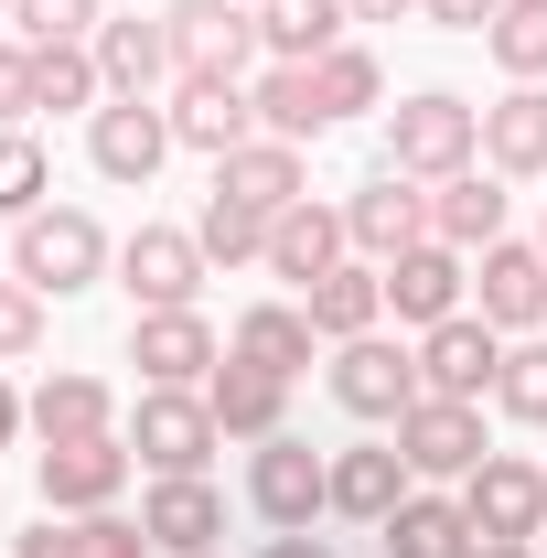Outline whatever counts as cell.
<instances>
[{
    "label": "cell",
    "instance_id": "cell-30",
    "mask_svg": "<svg viewBox=\"0 0 547 558\" xmlns=\"http://www.w3.org/2000/svg\"><path fill=\"white\" fill-rule=\"evenodd\" d=\"M22 409H33V429H44V451H54V440H97V429H108V387L65 365V376H44V387H33Z\"/></svg>",
    "mask_w": 547,
    "mask_h": 558
},
{
    "label": "cell",
    "instance_id": "cell-22",
    "mask_svg": "<svg viewBox=\"0 0 547 558\" xmlns=\"http://www.w3.org/2000/svg\"><path fill=\"white\" fill-rule=\"evenodd\" d=\"M343 247H354V236H343V215H333V205H312V194H301V205L269 226V269L290 279V290L333 279V269H343Z\"/></svg>",
    "mask_w": 547,
    "mask_h": 558
},
{
    "label": "cell",
    "instance_id": "cell-45",
    "mask_svg": "<svg viewBox=\"0 0 547 558\" xmlns=\"http://www.w3.org/2000/svg\"><path fill=\"white\" fill-rule=\"evenodd\" d=\"M354 22H398V11H418V0H343Z\"/></svg>",
    "mask_w": 547,
    "mask_h": 558
},
{
    "label": "cell",
    "instance_id": "cell-24",
    "mask_svg": "<svg viewBox=\"0 0 547 558\" xmlns=\"http://www.w3.org/2000/svg\"><path fill=\"white\" fill-rule=\"evenodd\" d=\"M483 161H494L505 183L547 172V86H505V97L483 108Z\"/></svg>",
    "mask_w": 547,
    "mask_h": 558
},
{
    "label": "cell",
    "instance_id": "cell-32",
    "mask_svg": "<svg viewBox=\"0 0 547 558\" xmlns=\"http://www.w3.org/2000/svg\"><path fill=\"white\" fill-rule=\"evenodd\" d=\"M33 108H108V75H97V44H33Z\"/></svg>",
    "mask_w": 547,
    "mask_h": 558
},
{
    "label": "cell",
    "instance_id": "cell-34",
    "mask_svg": "<svg viewBox=\"0 0 547 558\" xmlns=\"http://www.w3.org/2000/svg\"><path fill=\"white\" fill-rule=\"evenodd\" d=\"M269 226H279V215L236 205V194H205V226H194V236H205V258L236 269V258H269Z\"/></svg>",
    "mask_w": 547,
    "mask_h": 558
},
{
    "label": "cell",
    "instance_id": "cell-1",
    "mask_svg": "<svg viewBox=\"0 0 547 558\" xmlns=\"http://www.w3.org/2000/svg\"><path fill=\"white\" fill-rule=\"evenodd\" d=\"M473 150H483V108H462L451 86H418L409 108L387 119V172H409V183L473 172Z\"/></svg>",
    "mask_w": 547,
    "mask_h": 558
},
{
    "label": "cell",
    "instance_id": "cell-36",
    "mask_svg": "<svg viewBox=\"0 0 547 558\" xmlns=\"http://www.w3.org/2000/svg\"><path fill=\"white\" fill-rule=\"evenodd\" d=\"M312 86H323V108H333V119H354V108H376V86H387V75H376L365 44H333V54L312 65Z\"/></svg>",
    "mask_w": 547,
    "mask_h": 558
},
{
    "label": "cell",
    "instance_id": "cell-33",
    "mask_svg": "<svg viewBox=\"0 0 547 558\" xmlns=\"http://www.w3.org/2000/svg\"><path fill=\"white\" fill-rule=\"evenodd\" d=\"M483 44H494V65L515 75V86H537L547 75V0H505V11L483 22Z\"/></svg>",
    "mask_w": 547,
    "mask_h": 558
},
{
    "label": "cell",
    "instance_id": "cell-41",
    "mask_svg": "<svg viewBox=\"0 0 547 558\" xmlns=\"http://www.w3.org/2000/svg\"><path fill=\"white\" fill-rule=\"evenodd\" d=\"M33 119V44H0V130Z\"/></svg>",
    "mask_w": 547,
    "mask_h": 558
},
{
    "label": "cell",
    "instance_id": "cell-6",
    "mask_svg": "<svg viewBox=\"0 0 547 558\" xmlns=\"http://www.w3.org/2000/svg\"><path fill=\"white\" fill-rule=\"evenodd\" d=\"M119 290H130L139 312H194V290H205V236L139 226L130 247H119Z\"/></svg>",
    "mask_w": 547,
    "mask_h": 558
},
{
    "label": "cell",
    "instance_id": "cell-15",
    "mask_svg": "<svg viewBox=\"0 0 547 558\" xmlns=\"http://www.w3.org/2000/svg\"><path fill=\"white\" fill-rule=\"evenodd\" d=\"M343 236H354V247H365V258L387 269V258H409L418 236H429V194H418L409 172H376V183H365V194L343 205Z\"/></svg>",
    "mask_w": 547,
    "mask_h": 558
},
{
    "label": "cell",
    "instance_id": "cell-48",
    "mask_svg": "<svg viewBox=\"0 0 547 558\" xmlns=\"http://www.w3.org/2000/svg\"><path fill=\"white\" fill-rule=\"evenodd\" d=\"M247 11H269V0H247Z\"/></svg>",
    "mask_w": 547,
    "mask_h": 558
},
{
    "label": "cell",
    "instance_id": "cell-17",
    "mask_svg": "<svg viewBox=\"0 0 547 558\" xmlns=\"http://www.w3.org/2000/svg\"><path fill=\"white\" fill-rule=\"evenodd\" d=\"M398 505H409V451H398V440H354V451H333V515L387 526Z\"/></svg>",
    "mask_w": 547,
    "mask_h": 558
},
{
    "label": "cell",
    "instance_id": "cell-40",
    "mask_svg": "<svg viewBox=\"0 0 547 558\" xmlns=\"http://www.w3.org/2000/svg\"><path fill=\"white\" fill-rule=\"evenodd\" d=\"M75 537H86V558H150V526H130V515H75Z\"/></svg>",
    "mask_w": 547,
    "mask_h": 558
},
{
    "label": "cell",
    "instance_id": "cell-44",
    "mask_svg": "<svg viewBox=\"0 0 547 558\" xmlns=\"http://www.w3.org/2000/svg\"><path fill=\"white\" fill-rule=\"evenodd\" d=\"M258 558H333V548H323V537L301 526V537H269V548H258Z\"/></svg>",
    "mask_w": 547,
    "mask_h": 558
},
{
    "label": "cell",
    "instance_id": "cell-13",
    "mask_svg": "<svg viewBox=\"0 0 547 558\" xmlns=\"http://www.w3.org/2000/svg\"><path fill=\"white\" fill-rule=\"evenodd\" d=\"M398 451H409V473H429V484H462L483 462V409L473 398H418L398 418Z\"/></svg>",
    "mask_w": 547,
    "mask_h": 558
},
{
    "label": "cell",
    "instance_id": "cell-25",
    "mask_svg": "<svg viewBox=\"0 0 547 558\" xmlns=\"http://www.w3.org/2000/svg\"><path fill=\"white\" fill-rule=\"evenodd\" d=\"M301 312H312V333H323V344H354V333H376V312H387V269L343 258L333 279H312V290H301Z\"/></svg>",
    "mask_w": 547,
    "mask_h": 558
},
{
    "label": "cell",
    "instance_id": "cell-42",
    "mask_svg": "<svg viewBox=\"0 0 547 558\" xmlns=\"http://www.w3.org/2000/svg\"><path fill=\"white\" fill-rule=\"evenodd\" d=\"M11 558H86V537H75V526H54V515H44L33 537H11Z\"/></svg>",
    "mask_w": 547,
    "mask_h": 558
},
{
    "label": "cell",
    "instance_id": "cell-50",
    "mask_svg": "<svg viewBox=\"0 0 547 558\" xmlns=\"http://www.w3.org/2000/svg\"><path fill=\"white\" fill-rule=\"evenodd\" d=\"M537 247H547V236H537Z\"/></svg>",
    "mask_w": 547,
    "mask_h": 558
},
{
    "label": "cell",
    "instance_id": "cell-21",
    "mask_svg": "<svg viewBox=\"0 0 547 558\" xmlns=\"http://www.w3.org/2000/svg\"><path fill=\"white\" fill-rule=\"evenodd\" d=\"M376 537H387V558H473V548H483V526H473V505H462V494H409Z\"/></svg>",
    "mask_w": 547,
    "mask_h": 558
},
{
    "label": "cell",
    "instance_id": "cell-27",
    "mask_svg": "<svg viewBox=\"0 0 547 558\" xmlns=\"http://www.w3.org/2000/svg\"><path fill=\"white\" fill-rule=\"evenodd\" d=\"M97 75L108 97H150L172 75V22H97Z\"/></svg>",
    "mask_w": 547,
    "mask_h": 558
},
{
    "label": "cell",
    "instance_id": "cell-49",
    "mask_svg": "<svg viewBox=\"0 0 547 558\" xmlns=\"http://www.w3.org/2000/svg\"><path fill=\"white\" fill-rule=\"evenodd\" d=\"M0 22H11V0H0Z\"/></svg>",
    "mask_w": 547,
    "mask_h": 558
},
{
    "label": "cell",
    "instance_id": "cell-16",
    "mask_svg": "<svg viewBox=\"0 0 547 558\" xmlns=\"http://www.w3.org/2000/svg\"><path fill=\"white\" fill-rule=\"evenodd\" d=\"M172 140L226 161V150H247V140H258V97H247L236 75H183V97H172Z\"/></svg>",
    "mask_w": 547,
    "mask_h": 558
},
{
    "label": "cell",
    "instance_id": "cell-46",
    "mask_svg": "<svg viewBox=\"0 0 547 558\" xmlns=\"http://www.w3.org/2000/svg\"><path fill=\"white\" fill-rule=\"evenodd\" d=\"M22 418H33V409H22V398H11V376H0V451H11V429H22Z\"/></svg>",
    "mask_w": 547,
    "mask_h": 558
},
{
    "label": "cell",
    "instance_id": "cell-26",
    "mask_svg": "<svg viewBox=\"0 0 547 558\" xmlns=\"http://www.w3.org/2000/svg\"><path fill=\"white\" fill-rule=\"evenodd\" d=\"M429 236H440V247H462V258H483V247L505 236V183H483V172L429 183Z\"/></svg>",
    "mask_w": 547,
    "mask_h": 558
},
{
    "label": "cell",
    "instance_id": "cell-35",
    "mask_svg": "<svg viewBox=\"0 0 547 558\" xmlns=\"http://www.w3.org/2000/svg\"><path fill=\"white\" fill-rule=\"evenodd\" d=\"M44 183H54L44 140H33V130H0V215H44Z\"/></svg>",
    "mask_w": 547,
    "mask_h": 558
},
{
    "label": "cell",
    "instance_id": "cell-20",
    "mask_svg": "<svg viewBox=\"0 0 547 558\" xmlns=\"http://www.w3.org/2000/svg\"><path fill=\"white\" fill-rule=\"evenodd\" d=\"M205 409L226 440H279V409H290V376H269V365H247V354H226L205 376Z\"/></svg>",
    "mask_w": 547,
    "mask_h": 558
},
{
    "label": "cell",
    "instance_id": "cell-43",
    "mask_svg": "<svg viewBox=\"0 0 547 558\" xmlns=\"http://www.w3.org/2000/svg\"><path fill=\"white\" fill-rule=\"evenodd\" d=\"M418 11H429V22H440V33H483V22H494V11H505V0H418Z\"/></svg>",
    "mask_w": 547,
    "mask_h": 558
},
{
    "label": "cell",
    "instance_id": "cell-47",
    "mask_svg": "<svg viewBox=\"0 0 547 558\" xmlns=\"http://www.w3.org/2000/svg\"><path fill=\"white\" fill-rule=\"evenodd\" d=\"M473 558H537V537H483Z\"/></svg>",
    "mask_w": 547,
    "mask_h": 558
},
{
    "label": "cell",
    "instance_id": "cell-11",
    "mask_svg": "<svg viewBox=\"0 0 547 558\" xmlns=\"http://www.w3.org/2000/svg\"><path fill=\"white\" fill-rule=\"evenodd\" d=\"M333 398L354 418H409L418 409V354H398L387 333H354V344H333Z\"/></svg>",
    "mask_w": 547,
    "mask_h": 558
},
{
    "label": "cell",
    "instance_id": "cell-7",
    "mask_svg": "<svg viewBox=\"0 0 547 558\" xmlns=\"http://www.w3.org/2000/svg\"><path fill=\"white\" fill-rule=\"evenodd\" d=\"M494 376H505V333L483 312H451L418 333V398H483Z\"/></svg>",
    "mask_w": 547,
    "mask_h": 558
},
{
    "label": "cell",
    "instance_id": "cell-28",
    "mask_svg": "<svg viewBox=\"0 0 547 558\" xmlns=\"http://www.w3.org/2000/svg\"><path fill=\"white\" fill-rule=\"evenodd\" d=\"M343 22H354L343 0H269V11H258V44H269L279 65H323L343 44Z\"/></svg>",
    "mask_w": 547,
    "mask_h": 558
},
{
    "label": "cell",
    "instance_id": "cell-29",
    "mask_svg": "<svg viewBox=\"0 0 547 558\" xmlns=\"http://www.w3.org/2000/svg\"><path fill=\"white\" fill-rule=\"evenodd\" d=\"M247 97H258V130H269V140H290V150L333 130V108H323V86H312V65H269L258 86H247Z\"/></svg>",
    "mask_w": 547,
    "mask_h": 558
},
{
    "label": "cell",
    "instance_id": "cell-2",
    "mask_svg": "<svg viewBox=\"0 0 547 558\" xmlns=\"http://www.w3.org/2000/svg\"><path fill=\"white\" fill-rule=\"evenodd\" d=\"M97 269H108L97 215H75V205L22 215V236H11V279H33L44 301H65V290H97Z\"/></svg>",
    "mask_w": 547,
    "mask_h": 558
},
{
    "label": "cell",
    "instance_id": "cell-14",
    "mask_svg": "<svg viewBox=\"0 0 547 558\" xmlns=\"http://www.w3.org/2000/svg\"><path fill=\"white\" fill-rule=\"evenodd\" d=\"M139 526H150L161 558H215V537H226V494H215L205 473H161L150 505H139Z\"/></svg>",
    "mask_w": 547,
    "mask_h": 558
},
{
    "label": "cell",
    "instance_id": "cell-9",
    "mask_svg": "<svg viewBox=\"0 0 547 558\" xmlns=\"http://www.w3.org/2000/svg\"><path fill=\"white\" fill-rule=\"evenodd\" d=\"M130 365H139V387H205L215 365H226V344H215L205 312H139L130 323Z\"/></svg>",
    "mask_w": 547,
    "mask_h": 558
},
{
    "label": "cell",
    "instance_id": "cell-37",
    "mask_svg": "<svg viewBox=\"0 0 547 558\" xmlns=\"http://www.w3.org/2000/svg\"><path fill=\"white\" fill-rule=\"evenodd\" d=\"M494 409L547 429V344H505V376H494Z\"/></svg>",
    "mask_w": 547,
    "mask_h": 558
},
{
    "label": "cell",
    "instance_id": "cell-5",
    "mask_svg": "<svg viewBox=\"0 0 547 558\" xmlns=\"http://www.w3.org/2000/svg\"><path fill=\"white\" fill-rule=\"evenodd\" d=\"M247 505L269 515L279 537H301V526H312V515L333 505V462H323L312 440H290V429H279V440H258V473H247Z\"/></svg>",
    "mask_w": 547,
    "mask_h": 558
},
{
    "label": "cell",
    "instance_id": "cell-10",
    "mask_svg": "<svg viewBox=\"0 0 547 558\" xmlns=\"http://www.w3.org/2000/svg\"><path fill=\"white\" fill-rule=\"evenodd\" d=\"M462 505H473L483 537H547V473L515 462V451H483L462 473Z\"/></svg>",
    "mask_w": 547,
    "mask_h": 558
},
{
    "label": "cell",
    "instance_id": "cell-8",
    "mask_svg": "<svg viewBox=\"0 0 547 558\" xmlns=\"http://www.w3.org/2000/svg\"><path fill=\"white\" fill-rule=\"evenodd\" d=\"M161 22H172V65L183 75H247V54H258V11L247 0H172Z\"/></svg>",
    "mask_w": 547,
    "mask_h": 558
},
{
    "label": "cell",
    "instance_id": "cell-23",
    "mask_svg": "<svg viewBox=\"0 0 547 558\" xmlns=\"http://www.w3.org/2000/svg\"><path fill=\"white\" fill-rule=\"evenodd\" d=\"M215 194H236V205H258V215H290L312 183H301V150L258 130L247 150H226V161H215Z\"/></svg>",
    "mask_w": 547,
    "mask_h": 558
},
{
    "label": "cell",
    "instance_id": "cell-39",
    "mask_svg": "<svg viewBox=\"0 0 547 558\" xmlns=\"http://www.w3.org/2000/svg\"><path fill=\"white\" fill-rule=\"evenodd\" d=\"M33 344H44V290L33 279H0V365H22Z\"/></svg>",
    "mask_w": 547,
    "mask_h": 558
},
{
    "label": "cell",
    "instance_id": "cell-38",
    "mask_svg": "<svg viewBox=\"0 0 547 558\" xmlns=\"http://www.w3.org/2000/svg\"><path fill=\"white\" fill-rule=\"evenodd\" d=\"M11 22H22V44H97V0H11Z\"/></svg>",
    "mask_w": 547,
    "mask_h": 558
},
{
    "label": "cell",
    "instance_id": "cell-3",
    "mask_svg": "<svg viewBox=\"0 0 547 558\" xmlns=\"http://www.w3.org/2000/svg\"><path fill=\"white\" fill-rule=\"evenodd\" d=\"M130 440L119 429H97V440H54V451H33V473H44V515H108L119 484H130Z\"/></svg>",
    "mask_w": 547,
    "mask_h": 558
},
{
    "label": "cell",
    "instance_id": "cell-18",
    "mask_svg": "<svg viewBox=\"0 0 547 558\" xmlns=\"http://www.w3.org/2000/svg\"><path fill=\"white\" fill-rule=\"evenodd\" d=\"M483 323L494 333H537L547 323V247H515V236L483 247Z\"/></svg>",
    "mask_w": 547,
    "mask_h": 558
},
{
    "label": "cell",
    "instance_id": "cell-12",
    "mask_svg": "<svg viewBox=\"0 0 547 558\" xmlns=\"http://www.w3.org/2000/svg\"><path fill=\"white\" fill-rule=\"evenodd\" d=\"M161 150H172V108H150V97H108V108L86 119V161H97L108 183H150Z\"/></svg>",
    "mask_w": 547,
    "mask_h": 558
},
{
    "label": "cell",
    "instance_id": "cell-4",
    "mask_svg": "<svg viewBox=\"0 0 547 558\" xmlns=\"http://www.w3.org/2000/svg\"><path fill=\"white\" fill-rule=\"evenodd\" d=\"M226 440L205 409V387H139V418H130V451L150 473H205V451Z\"/></svg>",
    "mask_w": 547,
    "mask_h": 558
},
{
    "label": "cell",
    "instance_id": "cell-31",
    "mask_svg": "<svg viewBox=\"0 0 547 558\" xmlns=\"http://www.w3.org/2000/svg\"><path fill=\"white\" fill-rule=\"evenodd\" d=\"M312 344H323V333H312V312L258 301V312L236 323V344H226V354H247V365H269V376H301V365H312Z\"/></svg>",
    "mask_w": 547,
    "mask_h": 558
},
{
    "label": "cell",
    "instance_id": "cell-19",
    "mask_svg": "<svg viewBox=\"0 0 547 558\" xmlns=\"http://www.w3.org/2000/svg\"><path fill=\"white\" fill-rule=\"evenodd\" d=\"M387 312L418 323V333H429V323H451V312H462V247L418 236L409 258H387Z\"/></svg>",
    "mask_w": 547,
    "mask_h": 558
}]
</instances>
